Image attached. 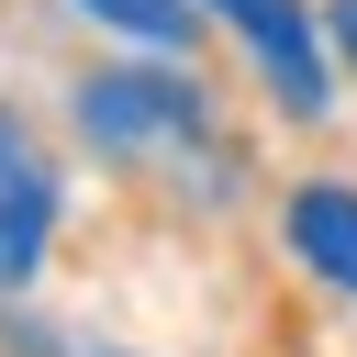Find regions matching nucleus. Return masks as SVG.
<instances>
[{"mask_svg":"<svg viewBox=\"0 0 357 357\" xmlns=\"http://www.w3.org/2000/svg\"><path fill=\"white\" fill-rule=\"evenodd\" d=\"M78 123H89V145L134 156V145H190V134H201V100H190L178 78L100 67V78H78Z\"/></svg>","mask_w":357,"mask_h":357,"instance_id":"nucleus-1","label":"nucleus"},{"mask_svg":"<svg viewBox=\"0 0 357 357\" xmlns=\"http://www.w3.org/2000/svg\"><path fill=\"white\" fill-rule=\"evenodd\" d=\"M45 234H56V167L33 156V134L0 112V290H22L45 268Z\"/></svg>","mask_w":357,"mask_h":357,"instance_id":"nucleus-2","label":"nucleus"},{"mask_svg":"<svg viewBox=\"0 0 357 357\" xmlns=\"http://www.w3.org/2000/svg\"><path fill=\"white\" fill-rule=\"evenodd\" d=\"M212 11H223V22H234V33L257 45L268 89H279V100H290L301 123H312V112L335 100V89H324V56H312V22H301V0H212Z\"/></svg>","mask_w":357,"mask_h":357,"instance_id":"nucleus-3","label":"nucleus"},{"mask_svg":"<svg viewBox=\"0 0 357 357\" xmlns=\"http://www.w3.org/2000/svg\"><path fill=\"white\" fill-rule=\"evenodd\" d=\"M290 245H301L335 290H357V190H301V201H290Z\"/></svg>","mask_w":357,"mask_h":357,"instance_id":"nucleus-4","label":"nucleus"},{"mask_svg":"<svg viewBox=\"0 0 357 357\" xmlns=\"http://www.w3.org/2000/svg\"><path fill=\"white\" fill-rule=\"evenodd\" d=\"M78 11L112 22V33H134V45H156V56L190 45V0H78Z\"/></svg>","mask_w":357,"mask_h":357,"instance_id":"nucleus-5","label":"nucleus"},{"mask_svg":"<svg viewBox=\"0 0 357 357\" xmlns=\"http://www.w3.org/2000/svg\"><path fill=\"white\" fill-rule=\"evenodd\" d=\"M335 45H346V67H357V0H335Z\"/></svg>","mask_w":357,"mask_h":357,"instance_id":"nucleus-6","label":"nucleus"}]
</instances>
